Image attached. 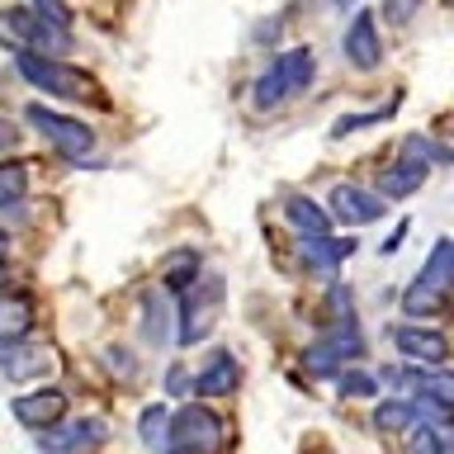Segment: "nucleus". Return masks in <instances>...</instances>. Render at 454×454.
I'll return each mask as SVG.
<instances>
[{
  "mask_svg": "<svg viewBox=\"0 0 454 454\" xmlns=\"http://www.w3.org/2000/svg\"><path fill=\"white\" fill-rule=\"evenodd\" d=\"M312 76H317V57H312V48L303 43V48H284L279 57H270V67L255 76L251 85V105L270 114V109H279L284 99H294V95H303Z\"/></svg>",
  "mask_w": 454,
  "mask_h": 454,
  "instance_id": "nucleus-1",
  "label": "nucleus"
},
{
  "mask_svg": "<svg viewBox=\"0 0 454 454\" xmlns=\"http://www.w3.org/2000/svg\"><path fill=\"white\" fill-rule=\"evenodd\" d=\"M71 28L43 20L34 5H10L0 10V48L10 52H43V57H62L71 48Z\"/></svg>",
  "mask_w": 454,
  "mask_h": 454,
  "instance_id": "nucleus-2",
  "label": "nucleus"
},
{
  "mask_svg": "<svg viewBox=\"0 0 454 454\" xmlns=\"http://www.w3.org/2000/svg\"><path fill=\"white\" fill-rule=\"evenodd\" d=\"M454 294V237H440L431 255H426V265H421V275L407 284V294H403V312L411 322L417 317H431V312L445 303V298Z\"/></svg>",
  "mask_w": 454,
  "mask_h": 454,
  "instance_id": "nucleus-3",
  "label": "nucleus"
},
{
  "mask_svg": "<svg viewBox=\"0 0 454 454\" xmlns=\"http://www.w3.org/2000/svg\"><path fill=\"white\" fill-rule=\"evenodd\" d=\"M14 71L34 85V90L62 95V99H99V85L90 71L67 67L62 57H43V52H14Z\"/></svg>",
  "mask_w": 454,
  "mask_h": 454,
  "instance_id": "nucleus-4",
  "label": "nucleus"
},
{
  "mask_svg": "<svg viewBox=\"0 0 454 454\" xmlns=\"http://www.w3.org/2000/svg\"><path fill=\"white\" fill-rule=\"evenodd\" d=\"M227 450V421L208 403H184L170 417V450L166 454H223Z\"/></svg>",
  "mask_w": 454,
  "mask_h": 454,
  "instance_id": "nucleus-5",
  "label": "nucleus"
},
{
  "mask_svg": "<svg viewBox=\"0 0 454 454\" xmlns=\"http://www.w3.org/2000/svg\"><path fill=\"white\" fill-rule=\"evenodd\" d=\"M24 123L34 128L52 152L71 156V161H85V156L95 152V128L85 119H76V114H57L52 105H38L34 99V105H24Z\"/></svg>",
  "mask_w": 454,
  "mask_h": 454,
  "instance_id": "nucleus-6",
  "label": "nucleus"
},
{
  "mask_svg": "<svg viewBox=\"0 0 454 454\" xmlns=\"http://www.w3.org/2000/svg\"><path fill=\"white\" fill-rule=\"evenodd\" d=\"M223 279H199L194 289L180 294V322H176V340L180 346H199L213 326H218L223 312Z\"/></svg>",
  "mask_w": 454,
  "mask_h": 454,
  "instance_id": "nucleus-7",
  "label": "nucleus"
},
{
  "mask_svg": "<svg viewBox=\"0 0 454 454\" xmlns=\"http://www.w3.org/2000/svg\"><path fill=\"white\" fill-rule=\"evenodd\" d=\"M109 440V421L105 417H67L38 431V454H95Z\"/></svg>",
  "mask_w": 454,
  "mask_h": 454,
  "instance_id": "nucleus-8",
  "label": "nucleus"
},
{
  "mask_svg": "<svg viewBox=\"0 0 454 454\" xmlns=\"http://www.w3.org/2000/svg\"><path fill=\"white\" fill-rule=\"evenodd\" d=\"M326 213H332L336 227H364V223H379L388 213V199L379 190H364L355 180H336L326 190Z\"/></svg>",
  "mask_w": 454,
  "mask_h": 454,
  "instance_id": "nucleus-9",
  "label": "nucleus"
},
{
  "mask_svg": "<svg viewBox=\"0 0 454 454\" xmlns=\"http://www.w3.org/2000/svg\"><path fill=\"white\" fill-rule=\"evenodd\" d=\"M388 336H393V346L407 364H445L450 360V340H445V332H435V326H421V322L407 317V322H397Z\"/></svg>",
  "mask_w": 454,
  "mask_h": 454,
  "instance_id": "nucleus-10",
  "label": "nucleus"
},
{
  "mask_svg": "<svg viewBox=\"0 0 454 454\" xmlns=\"http://www.w3.org/2000/svg\"><path fill=\"white\" fill-rule=\"evenodd\" d=\"M340 52L355 71H374L383 62V43H379V14L374 10H355V20L340 34Z\"/></svg>",
  "mask_w": 454,
  "mask_h": 454,
  "instance_id": "nucleus-11",
  "label": "nucleus"
},
{
  "mask_svg": "<svg viewBox=\"0 0 454 454\" xmlns=\"http://www.w3.org/2000/svg\"><path fill=\"white\" fill-rule=\"evenodd\" d=\"M10 411H14V421L28 426V431L38 435V431H48V426L67 421L71 397H67V388H38V393H20L10 403Z\"/></svg>",
  "mask_w": 454,
  "mask_h": 454,
  "instance_id": "nucleus-12",
  "label": "nucleus"
},
{
  "mask_svg": "<svg viewBox=\"0 0 454 454\" xmlns=\"http://www.w3.org/2000/svg\"><path fill=\"white\" fill-rule=\"evenodd\" d=\"M355 247H360L355 237H336V232H326V237H298V265L312 270V275H336V270L355 255Z\"/></svg>",
  "mask_w": 454,
  "mask_h": 454,
  "instance_id": "nucleus-13",
  "label": "nucleus"
},
{
  "mask_svg": "<svg viewBox=\"0 0 454 454\" xmlns=\"http://www.w3.org/2000/svg\"><path fill=\"white\" fill-rule=\"evenodd\" d=\"M237 383H241V364L227 346H213L204 355V364L194 369V393L199 397H227V393H237Z\"/></svg>",
  "mask_w": 454,
  "mask_h": 454,
  "instance_id": "nucleus-14",
  "label": "nucleus"
},
{
  "mask_svg": "<svg viewBox=\"0 0 454 454\" xmlns=\"http://www.w3.org/2000/svg\"><path fill=\"white\" fill-rule=\"evenodd\" d=\"M426 176H431V161H426L421 152L403 147V156H397V161L379 176V194L383 199H407V194H417L426 184Z\"/></svg>",
  "mask_w": 454,
  "mask_h": 454,
  "instance_id": "nucleus-15",
  "label": "nucleus"
},
{
  "mask_svg": "<svg viewBox=\"0 0 454 454\" xmlns=\"http://www.w3.org/2000/svg\"><path fill=\"white\" fill-rule=\"evenodd\" d=\"M176 322H180V308L166 298V289H152L142 298V340H147L152 350H161L176 340Z\"/></svg>",
  "mask_w": 454,
  "mask_h": 454,
  "instance_id": "nucleus-16",
  "label": "nucleus"
},
{
  "mask_svg": "<svg viewBox=\"0 0 454 454\" xmlns=\"http://www.w3.org/2000/svg\"><path fill=\"white\" fill-rule=\"evenodd\" d=\"M284 218H289V227L298 237H326L332 232V213H326V204H317V199H308L303 190H289L284 194Z\"/></svg>",
  "mask_w": 454,
  "mask_h": 454,
  "instance_id": "nucleus-17",
  "label": "nucleus"
},
{
  "mask_svg": "<svg viewBox=\"0 0 454 454\" xmlns=\"http://www.w3.org/2000/svg\"><path fill=\"white\" fill-rule=\"evenodd\" d=\"M38 326V308L28 294H0V346L10 340H28Z\"/></svg>",
  "mask_w": 454,
  "mask_h": 454,
  "instance_id": "nucleus-18",
  "label": "nucleus"
},
{
  "mask_svg": "<svg viewBox=\"0 0 454 454\" xmlns=\"http://www.w3.org/2000/svg\"><path fill=\"white\" fill-rule=\"evenodd\" d=\"M52 355L34 346V340H10V346H0V369H5L10 383H28L43 374V364H48Z\"/></svg>",
  "mask_w": 454,
  "mask_h": 454,
  "instance_id": "nucleus-19",
  "label": "nucleus"
},
{
  "mask_svg": "<svg viewBox=\"0 0 454 454\" xmlns=\"http://www.w3.org/2000/svg\"><path fill=\"white\" fill-rule=\"evenodd\" d=\"M170 411L166 403H152V407H142V417H137V435H142V445H147L152 454H166L170 450Z\"/></svg>",
  "mask_w": 454,
  "mask_h": 454,
  "instance_id": "nucleus-20",
  "label": "nucleus"
},
{
  "mask_svg": "<svg viewBox=\"0 0 454 454\" xmlns=\"http://www.w3.org/2000/svg\"><path fill=\"white\" fill-rule=\"evenodd\" d=\"M397 105H403V95H393L388 105H379V109H360V114H346V119H336L332 128H326V137L340 142V137H350V133H360V128H374V123H388Z\"/></svg>",
  "mask_w": 454,
  "mask_h": 454,
  "instance_id": "nucleus-21",
  "label": "nucleus"
},
{
  "mask_svg": "<svg viewBox=\"0 0 454 454\" xmlns=\"http://www.w3.org/2000/svg\"><path fill=\"white\" fill-rule=\"evenodd\" d=\"M24 194H28V161H20V156H5V161H0V208H5V204H20Z\"/></svg>",
  "mask_w": 454,
  "mask_h": 454,
  "instance_id": "nucleus-22",
  "label": "nucleus"
},
{
  "mask_svg": "<svg viewBox=\"0 0 454 454\" xmlns=\"http://www.w3.org/2000/svg\"><path fill=\"white\" fill-rule=\"evenodd\" d=\"M199 284V251H180L170 255V270H166V289L170 294H184Z\"/></svg>",
  "mask_w": 454,
  "mask_h": 454,
  "instance_id": "nucleus-23",
  "label": "nucleus"
},
{
  "mask_svg": "<svg viewBox=\"0 0 454 454\" xmlns=\"http://www.w3.org/2000/svg\"><path fill=\"white\" fill-rule=\"evenodd\" d=\"M379 374H369V369H355V364H346V369H340V374H336V393L340 397H374L379 393Z\"/></svg>",
  "mask_w": 454,
  "mask_h": 454,
  "instance_id": "nucleus-24",
  "label": "nucleus"
},
{
  "mask_svg": "<svg viewBox=\"0 0 454 454\" xmlns=\"http://www.w3.org/2000/svg\"><path fill=\"white\" fill-rule=\"evenodd\" d=\"M374 426H379V431H407V426H417V411H411V403L388 397V403L374 407Z\"/></svg>",
  "mask_w": 454,
  "mask_h": 454,
  "instance_id": "nucleus-25",
  "label": "nucleus"
},
{
  "mask_svg": "<svg viewBox=\"0 0 454 454\" xmlns=\"http://www.w3.org/2000/svg\"><path fill=\"white\" fill-rule=\"evenodd\" d=\"M426 397H435L440 407H450L454 411V369H435V374H421V388Z\"/></svg>",
  "mask_w": 454,
  "mask_h": 454,
  "instance_id": "nucleus-26",
  "label": "nucleus"
},
{
  "mask_svg": "<svg viewBox=\"0 0 454 454\" xmlns=\"http://www.w3.org/2000/svg\"><path fill=\"white\" fill-rule=\"evenodd\" d=\"M403 147H411V152H421L431 166H454V147H445V142H435V137H426V133H411Z\"/></svg>",
  "mask_w": 454,
  "mask_h": 454,
  "instance_id": "nucleus-27",
  "label": "nucleus"
},
{
  "mask_svg": "<svg viewBox=\"0 0 454 454\" xmlns=\"http://www.w3.org/2000/svg\"><path fill=\"white\" fill-rule=\"evenodd\" d=\"M421 14V0H383V20L388 24H411Z\"/></svg>",
  "mask_w": 454,
  "mask_h": 454,
  "instance_id": "nucleus-28",
  "label": "nucleus"
},
{
  "mask_svg": "<svg viewBox=\"0 0 454 454\" xmlns=\"http://www.w3.org/2000/svg\"><path fill=\"white\" fill-rule=\"evenodd\" d=\"M166 393L170 397H184V393H194V374L184 364H170V374H166Z\"/></svg>",
  "mask_w": 454,
  "mask_h": 454,
  "instance_id": "nucleus-29",
  "label": "nucleus"
},
{
  "mask_svg": "<svg viewBox=\"0 0 454 454\" xmlns=\"http://www.w3.org/2000/svg\"><path fill=\"white\" fill-rule=\"evenodd\" d=\"M34 10L52 24H67V0H34Z\"/></svg>",
  "mask_w": 454,
  "mask_h": 454,
  "instance_id": "nucleus-30",
  "label": "nucleus"
},
{
  "mask_svg": "<svg viewBox=\"0 0 454 454\" xmlns=\"http://www.w3.org/2000/svg\"><path fill=\"white\" fill-rule=\"evenodd\" d=\"M105 364H109V369H119V374H128V379H133V369H137L128 350H105Z\"/></svg>",
  "mask_w": 454,
  "mask_h": 454,
  "instance_id": "nucleus-31",
  "label": "nucleus"
},
{
  "mask_svg": "<svg viewBox=\"0 0 454 454\" xmlns=\"http://www.w3.org/2000/svg\"><path fill=\"white\" fill-rule=\"evenodd\" d=\"M407 227H411V218H403V223H397V227H393V237H388V241H383V251H397V247H403V237H407Z\"/></svg>",
  "mask_w": 454,
  "mask_h": 454,
  "instance_id": "nucleus-32",
  "label": "nucleus"
},
{
  "mask_svg": "<svg viewBox=\"0 0 454 454\" xmlns=\"http://www.w3.org/2000/svg\"><path fill=\"white\" fill-rule=\"evenodd\" d=\"M332 5H336V10H355L360 0H332Z\"/></svg>",
  "mask_w": 454,
  "mask_h": 454,
  "instance_id": "nucleus-33",
  "label": "nucleus"
},
{
  "mask_svg": "<svg viewBox=\"0 0 454 454\" xmlns=\"http://www.w3.org/2000/svg\"><path fill=\"white\" fill-rule=\"evenodd\" d=\"M10 137H14V133H10V128H5V123H0V147H5V142H10Z\"/></svg>",
  "mask_w": 454,
  "mask_h": 454,
  "instance_id": "nucleus-34",
  "label": "nucleus"
},
{
  "mask_svg": "<svg viewBox=\"0 0 454 454\" xmlns=\"http://www.w3.org/2000/svg\"><path fill=\"white\" fill-rule=\"evenodd\" d=\"M0 261H5V232H0Z\"/></svg>",
  "mask_w": 454,
  "mask_h": 454,
  "instance_id": "nucleus-35",
  "label": "nucleus"
},
{
  "mask_svg": "<svg viewBox=\"0 0 454 454\" xmlns=\"http://www.w3.org/2000/svg\"><path fill=\"white\" fill-rule=\"evenodd\" d=\"M445 5H454V0H445Z\"/></svg>",
  "mask_w": 454,
  "mask_h": 454,
  "instance_id": "nucleus-36",
  "label": "nucleus"
}]
</instances>
